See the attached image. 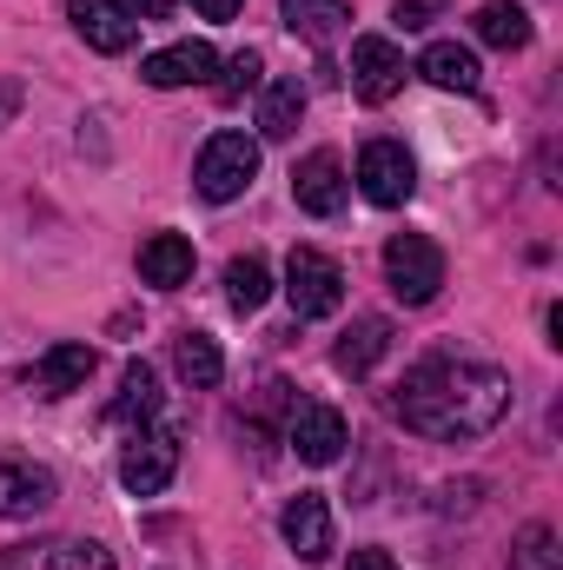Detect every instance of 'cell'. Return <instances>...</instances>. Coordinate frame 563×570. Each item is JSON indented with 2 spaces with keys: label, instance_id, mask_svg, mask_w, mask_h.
I'll return each mask as SVG.
<instances>
[{
  "label": "cell",
  "instance_id": "3",
  "mask_svg": "<svg viewBox=\"0 0 563 570\" xmlns=\"http://www.w3.org/2000/svg\"><path fill=\"white\" fill-rule=\"evenodd\" d=\"M285 298H292L298 318H332V312L345 305V273H338V259H325L318 246H292V259H285Z\"/></svg>",
  "mask_w": 563,
  "mask_h": 570
},
{
  "label": "cell",
  "instance_id": "17",
  "mask_svg": "<svg viewBox=\"0 0 563 570\" xmlns=\"http://www.w3.org/2000/svg\"><path fill=\"white\" fill-rule=\"evenodd\" d=\"M279 13H285V27L298 40H312V47H332L352 27V7L345 0H279Z\"/></svg>",
  "mask_w": 563,
  "mask_h": 570
},
{
  "label": "cell",
  "instance_id": "11",
  "mask_svg": "<svg viewBox=\"0 0 563 570\" xmlns=\"http://www.w3.org/2000/svg\"><path fill=\"white\" fill-rule=\"evenodd\" d=\"M60 498L53 471L33 458H0V518H40Z\"/></svg>",
  "mask_w": 563,
  "mask_h": 570
},
{
  "label": "cell",
  "instance_id": "5",
  "mask_svg": "<svg viewBox=\"0 0 563 570\" xmlns=\"http://www.w3.org/2000/svg\"><path fill=\"white\" fill-rule=\"evenodd\" d=\"M358 193H365L372 206H405V199L418 193V159L398 140H372L358 153Z\"/></svg>",
  "mask_w": 563,
  "mask_h": 570
},
{
  "label": "cell",
  "instance_id": "6",
  "mask_svg": "<svg viewBox=\"0 0 563 570\" xmlns=\"http://www.w3.org/2000/svg\"><path fill=\"white\" fill-rule=\"evenodd\" d=\"M398 87H405V53H398V40L358 33V40H352V94H358L365 107H385Z\"/></svg>",
  "mask_w": 563,
  "mask_h": 570
},
{
  "label": "cell",
  "instance_id": "16",
  "mask_svg": "<svg viewBox=\"0 0 563 570\" xmlns=\"http://www.w3.org/2000/svg\"><path fill=\"white\" fill-rule=\"evenodd\" d=\"M385 352H392V325H385V318H352V332L338 338L332 365H338L345 379H365V372H378Z\"/></svg>",
  "mask_w": 563,
  "mask_h": 570
},
{
  "label": "cell",
  "instance_id": "12",
  "mask_svg": "<svg viewBox=\"0 0 563 570\" xmlns=\"http://www.w3.org/2000/svg\"><path fill=\"white\" fill-rule=\"evenodd\" d=\"M279 531H285V544H292V558H305V564H325V558H332V511H325L318 491H298V498L285 504Z\"/></svg>",
  "mask_w": 563,
  "mask_h": 570
},
{
  "label": "cell",
  "instance_id": "22",
  "mask_svg": "<svg viewBox=\"0 0 563 570\" xmlns=\"http://www.w3.org/2000/svg\"><path fill=\"white\" fill-rule=\"evenodd\" d=\"M152 412H159V379H152V365H146V358H134V365H127V379H120V399H113V412H107V419H113V425H146Z\"/></svg>",
  "mask_w": 563,
  "mask_h": 570
},
{
  "label": "cell",
  "instance_id": "23",
  "mask_svg": "<svg viewBox=\"0 0 563 570\" xmlns=\"http://www.w3.org/2000/svg\"><path fill=\"white\" fill-rule=\"evenodd\" d=\"M266 298H273V273H266L259 253H246V259L226 266V305H233V312H259Z\"/></svg>",
  "mask_w": 563,
  "mask_h": 570
},
{
  "label": "cell",
  "instance_id": "25",
  "mask_svg": "<svg viewBox=\"0 0 563 570\" xmlns=\"http://www.w3.org/2000/svg\"><path fill=\"white\" fill-rule=\"evenodd\" d=\"M259 73H266V60H259L253 47H239V53L226 60V80H219V100H246V94L259 87Z\"/></svg>",
  "mask_w": 563,
  "mask_h": 570
},
{
  "label": "cell",
  "instance_id": "8",
  "mask_svg": "<svg viewBox=\"0 0 563 570\" xmlns=\"http://www.w3.org/2000/svg\"><path fill=\"white\" fill-rule=\"evenodd\" d=\"M285 444L298 451V464H338L345 444H352V425H345V412H332V405H292Z\"/></svg>",
  "mask_w": 563,
  "mask_h": 570
},
{
  "label": "cell",
  "instance_id": "29",
  "mask_svg": "<svg viewBox=\"0 0 563 570\" xmlns=\"http://www.w3.org/2000/svg\"><path fill=\"white\" fill-rule=\"evenodd\" d=\"M172 7H179V0H127L134 20H159V13H172Z\"/></svg>",
  "mask_w": 563,
  "mask_h": 570
},
{
  "label": "cell",
  "instance_id": "27",
  "mask_svg": "<svg viewBox=\"0 0 563 570\" xmlns=\"http://www.w3.org/2000/svg\"><path fill=\"white\" fill-rule=\"evenodd\" d=\"M431 13H444V0H398V20L405 27H424Z\"/></svg>",
  "mask_w": 563,
  "mask_h": 570
},
{
  "label": "cell",
  "instance_id": "30",
  "mask_svg": "<svg viewBox=\"0 0 563 570\" xmlns=\"http://www.w3.org/2000/svg\"><path fill=\"white\" fill-rule=\"evenodd\" d=\"M192 7H199V13H206V20H233V13H239V7H246V0H192Z\"/></svg>",
  "mask_w": 563,
  "mask_h": 570
},
{
  "label": "cell",
  "instance_id": "4",
  "mask_svg": "<svg viewBox=\"0 0 563 570\" xmlns=\"http://www.w3.org/2000/svg\"><path fill=\"white\" fill-rule=\"evenodd\" d=\"M385 279L405 305H431L437 285H444V253L424 239V233H392L385 239Z\"/></svg>",
  "mask_w": 563,
  "mask_h": 570
},
{
  "label": "cell",
  "instance_id": "10",
  "mask_svg": "<svg viewBox=\"0 0 563 570\" xmlns=\"http://www.w3.org/2000/svg\"><path fill=\"white\" fill-rule=\"evenodd\" d=\"M67 20L93 53H127L140 40V20L127 13V0H67Z\"/></svg>",
  "mask_w": 563,
  "mask_h": 570
},
{
  "label": "cell",
  "instance_id": "28",
  "mask_svg": "<svg viewBox=\"0 0 563 570\" xmlns=\"http://www.w3.org/2000/svg\"><path fill=\"white\" fill-rule=\"evenodd\" d=\"M345 570H398V564H392V551L365 544V551H352V564H345Z\"/></svg>",
  "mask_w": 563,
  "mask_h": 570
},
{
  "label": "cell",
  "instance_id": "15",
  "mask_svg": "<svg viewBox=\"0 0 563 570\" xmlns=\"http://www.w3.org/2000/svg\"><path fill=\"white\" fill-rule=\"evenodd\" d=\"M140 279L159 285V292H179L192 279V239L186 233H152L140 246Z\"/></svg>",
  "mask_w": 563,
  "mask_h": 570
},
{
  "label": "cell",
  "instance_id": "24",
  "mask_svg": "<svg viewBox=\"0 0 563 570\" xmlns=\"http://www.w3.org/2000/svg\"><path fill=\"white\" fill-rule=\"evenodd\" d=\"M511 570H563L557 538H551L544 524H531V531L517 538V551H511Z\"/></svg>",
  "mask_w": 563,
  "mask_h": 570
},
{
  "label": "cell",
  "instance_id": "7",
  "mask_svg": "<svg viewBox=\"0 0 563 570\" xmlns=\"http://www.w3.org/2000/svg\"><path fill=\"white\" fill-rule=\"evenodd\" d=\"M345 193H352V179H345V159H338L332 146H318V153H305V159L292 166V199H298V213L332 219V213L345 206Z\"/></svg>",
  "mask_w": 563,
  "mask_h": 570
},
{
  "label": "cell",
  "instance_id": "13",
  "mask_svg": "<svg viewBox=\"0 0 563 570\" xmlns=\"http://www.w3.org/2000/svg\"><path fill=\"white\" fill-rule=\"evenodd\" d=\"M213 67H219V53H213L206 40H179V47L146 53L140 80L146 87H159V94H172V87H199V80H213Z\"/></svg>",
  "mask_w": 563,
  "mask_h": 570
},
{
  "label": "cell",
  "instance_id": "1",
  "mask_svg": "<svg viewBox=\"0 0 563 570\" xmlns=\"http://www.w3.org/2000/svg\"><path fill=\"white\" fill-rule=\"evenodd\" d=\"M392 412L418 438H437V444H464V438H484L511 412V379L484 358H457V352H431L405 372Z\"/></svg>",
  "mask_w": 563,
  "mask_h": 570
},
{
  "label": "cell",
  "instance_id": "2",
  "mask_svg": "<svg viewBox=\"0 0 563 570\" xmlns=\"http://www.w3.org/2000/svg\"><path fill=\"white\" fill-rule=\"evenodd\" d=\"M253 179H259V140H246V134H213V140L199 146V166H192L199 199L226 206V199H239Z\"/></svg>",
  "mask_w": 563,
  "mask_h": 570
},
{
  "label": "cell",
  "instance_id": "9",
  "mask_svg": "<svg viewBox=\"0 0 563 570\" xmlns=\"http://www.w3.org/2000/svg\"><path fill=\"white\" fill-rule=\"evenodd\" d=\"M172 471H179V438H172V431H134V444L120 451V484H127L134 498L166 491Z\"/></svg>",
  "mask_w": 563,
  "mask_h": 570
},
{
  "label": "cell",
  "instance_id": "20",
  "mask_svg": "<svg viewBox=\"0 0 563 570\" xmlns=\"http://www.w3.org/2000/svg\"><path fill=\"white\" fill-rule=\"evenodd\" d=\"M477 40L497 47V53H517V47H531V13L517 0H484L477 7Z\"/></svg>",
  "mask_w": 563,
  "mask_h": 570
},
{
  "label": "cell",
  "instance_id": "18",
  "mask_svg": "<svg viewBox=\"0 0 563 570\" xmlns=\"http://www.w3.org/2000/svg\"><path fill=\"white\" fill-rule=\"evenodd\" d=\"M418 73L431 87H444V94H477V53L457 47V40H431L418 53Z\"/></svg>",
  "mask_w": 563,
  "mask_h": 570
},
{
  "label": "cell",
  "instance_id": "14",
  "mask_svg": "<svg viewBox=\"0 0 563 570\" xmlns=\"http://www.w3.org/2000/svg\"><path fill=\"white\" fill-rule=\"evenodd\" d=\"M93 365H100V352L80 345V338H67V345H53L40 365H27V385H33L40 399H67V392H80V385L93 379Z\"/></svg>",
  "mask_w": 563,
  "mask_h": 570
},
{
  "label": "cell",
  "instance_id": "21",
  "mask_svg": "<svg viewBox=\"0 0 563 570\" xmlns=\"http://www.w3.org/2000/svg\"><path fill=\"white\" fill-rule=\"evenodd\" d=\"M298 120H305V87H298V80H273V87L259 94V134H266V140H292Z\"/></svg>",
  "mask_w": 563,
  "mask_h": 570
},
{
  "label": "cell",
  "instance_id": "19",
  "mask_svg": "<svg viewBox=\"0 0 563 570\" xmlns=\"http://www.w3.org/2000/svg\"><path fill=\"white\" fill-rule=\"evenodd\" d=\"M172 365H179V379H186L192 392H213V385L226 379V352H219V338H206V332H179V338H172Z\"/></svg>",
  "mask_w": 563,
  "mask_h": 570
},
{
  "label": "cell",
  "instance_id": "31",
  "mask_svg": "<svg viewBox=\"0 0 563 570\" xmlns=\"http://www.w3.org/2000/svg\"><path fill=\"white\" fill-rule=\"evenodd\" d=\"M13 107H20V80H0V127H7Z\"/></svg>",
  "mask_w": 563,
  "mask_h": 570
},
{
  "label": "cell",
  "instance_id": "26",
  "mask_svg": "<svg viewBox=\"0 0 563 570\" xmlns=\"http://www.w3.org/2000/svg\"><path fill=\"white\" fill-rule=\"evenodd\" d=\"M47 570H120V564H113V551H107V544L73 538V544H60V551H53V564H47Z\"/></svg>",
  "mask_w": 563,
  "mask_h": 570
}]
</instances>
